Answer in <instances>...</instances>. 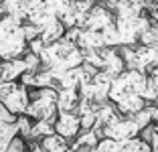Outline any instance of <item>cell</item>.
<instances>
[{
  "label": "cell",
  "instance_id": "obj_2",
  "mask_svg": "<svg viewBox=\"0 0 158 152\" xmlns=\"http://www.w3.org/2000/svg\"><path fill=\"white\" fill-rule=\"evenodd\" d=\"M79 128H81V124H79V116L71 114V112H59V118L53 122V130H55V134L61 136L63 140L77 136Z\"/></svg>",
  "mask_w": 158,
  "mask_h": 152
},
{
  "label": "cell",
  "instance_id": "obj_4",
  "mask_svg": "<svg viewBox=\"0 0 158 152\" xmlns=\"http://www.w3.org/2000/svg\"><path fill=\"white\" fill-rule=\"evenodd\" d=\"M4 152H27V142H24V138L23 136H16V138L8 144V148H6Z\"/></svg>",
  "mask_w": 158,
  "mask_h": 152
},
{
  "label": "cell",
  "instance_id": "obj_5",
  "mask_svg": "<svg viewBox=\"0 0 158 152\" xmlns=\"http://www.w3.org/2000/svg\"><path fill=\"white\" fill-rule=\"evenodd\" d=\"M152 152H158V142L154 144V150H152Z\"/></svg>",
  "mask_w": 158,
  "mask_h": 152
},
{
  "label": "cell",
  "instance_id": "obj_1",
  "mask_svg": "<svg viewBox=\"0 0 158 152\" xmlns=\"http://www.w3.org/2000/svg\"><path fill=\"white\" fill-rule=\"evenodd\" d=\"M24 49H27V37L19 19H12V16L0 19V59H19Z\"/></svg>",
  "mask_w": 158,
  "mask_h": 152
},
{
  "label": "cell",
  "instance_id": "obj_3",
  "mask_svg": "<svg viewBox=\"0 0 158 152\" xmlns=\"http://www.w3.org/2000/svg\"><path fill=\"white\" fill-rule=\"evenodd\" d=\"M41 152H67V142L57 134H51V136H45L41 138V142L37 144Z\"/></svg>",
  "mask_w": 158,
  "mask_h": 152
}]
</instances>
